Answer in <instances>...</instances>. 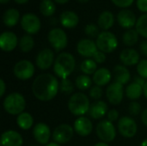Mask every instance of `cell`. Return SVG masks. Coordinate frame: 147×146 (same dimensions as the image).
Segmentation results:
<instances>
[{
    "label": "cell",
    "mask_w": 147,
    "mask_h": 146,
    "mask_svg": "<svg viewBox=\"0 0 147 146\" xmlns=\"http://www.w3.org/2000/svg\"><path fill=\"white\" fill-rule=\"evenodd\" d=\"M143 93V87L134 82L128 84V86L126 88L127 97L130 100H137L140 98Z\"/></svg>",
    "instance_id": "4316f807"
},
{
    "label": "cell",
    "mask_w": 147,
    "mask_h": 146,
    "mask_svg": "<svg viewBox=\"0 0 147 146\" xmlns=\"http://www.w3.org/2000/svg\"><path fill=\"white\" fill-rule=\"evenodd\" d=\"M48 41L52 47L56 51L59 52L65 49L68 43L67 35L61 28H53L47 35Z\"/></svg>",
    "instance_id": "52a82bcc"
},
{
    "label": "cell",
    "mask_w": 147,
    "mask_h": 146,
    "mask_svg": "<svg viewBox=\"0 0 147 146\" xmlns=\"http://www.w3.org/2000/svg\"><path fill=\"white\" fill-rule=\"evenodd\" d=\"M6 91V85L3 79L0 80V96H3L4 93Z\"/></svg>",
    "instance_id": "bcb514c9"
},
{
    "label": "cell",
    "mask_w": 147,
    "mask_h": 146,
    "mask_svg": "<svg viewBox=\"0 0 147 146\" xmlns=\"http://www.w3.org/2000/svg\"><path fill=\"white\" fill-rule=\"evenodd\" d=\"M118 131L123 137L130 139L136 135L138 126L134 119L128 116H124L118 121Z\"/></svg>",
    "instance_id": "30bf717a"
},
{
    "label": "cell",
    "mask_w": 147,
    "mask_h": 146,
    "mask_svg": "<svg viewBox=\"0 0 147 146\" xmlns=\"http://www.w3.org/2000/svg\"><path fill=\"white\" fill-rule=\"evenodd\" d=\"M16 3H19V4H23L25 3H27L28 0H14Z\"/></svg>",
    "instance_id": "681fc988"
},
{
    "label": "cell",
    "mask_w": 147,
    "mask_h": 146,
    "mask_svg": "<svg viewBox=\"0 0 147 146\" xmlns=\"http://www.w3.org/2000/svg\"><path fill=\"white\" fill-rule=\"evenodd\" d=\"M108 105L103 101H96L90 105L89 114L94 120L102 119L108 113Z\"/></svg>",
    "instance_id": "44dd1931"
},
{
    "label": "cell",
    "mask_w": 147,
    "mask_h": 146,
    "mask_svg": "<svg viewBox=\"0 0 147 146\" xmlns=\"http://www.w3.org/2000/svg\"><path fill=\"white\" fill-rule=\"evenodd\" d=\"M14 75L20 80L30 79L34 74V66L32 62L23 59L18 61L14 66Z\"/></svg>",
    "instance_id": "ba28073f"
},
{
    "label": "cell",
    "mask_w": 147,
    "mask_h": 146,
    "mask_svg": "<svg viewBox=\"0 0 147 146\" xmlns=\"http://www.w3.org/2000/svg\"><path fill=\"white\" fill-rule=\"evenodd\" d=\"M89 93H90V96L92 99H94V100H99V99L102 98V94H103V91H102V87L96 85V86H93V87L90 88Z\"/></svg>",
    "instance_id": "74e56055"
},
{
    "label": "cell",
    "mask_w": 147,
    "mask_h": 146,
    "mask_svg": "<svg viewBox=\"0 0 147 146\" xmlns=\"http://www.w3.org/2000/svg\"><path fill=\"white\" fill-rule=\"evenodd\" d=\"M59 90L58 79L50 73H43L36 77L32 84L34 97L42 102L53 100Z\"/></svg>",
    "instance_id": "6da1fadb"
},
{
    "label": "cell",
    "mask_w": 147,
    "mask_h": 146,
    "mask_svg": "<svg viewBox=\"0 0 147 146\" xmlns=\"http://www.w3.org/2000/svg\"><path fill=\"white\" fill-rule=\"evenodd\" d=\"M21 25L23 30L28 33V34H37L41 27L39 17L32 13H27L22 17Z\"/></svg>",
    "instance_id": "8fae6325"
},
{
    "label": "cell",
    "mask_w": 147,
    "mask_h": 146,
    "mask_svg": "<svg viewBox=\"0 0 147 146\" xmlns=\"http://www.w3.org/2000/svg\"><path fill=\"white\" fill-rule=\"evenodd\" d=\"M138 9L144 13H147V0H137Z\"/></svg>",
    "instance_id": "7bdbcfd3"
},
{
    "label": "cell",
    "mask_w": 147,
    "mask_h": 146,
    "mask_svg": "<svg viewBox=\"0 0 147 146\" xmlns=\"http://www.w3.org/2000/svg\"><path fill=\"white\" fill-rule=\"evenodd\" d=\"M74 83L68 78L61 79V82L59 83V91L65 95H70L74 90Z\"/></svg>",
    "instance_id": "e575fe53"
},
{
    "label": "cell",
    "mask_w": 147,
    "mask_h": 146,
    "mask_svg": "<svg viewBox=\"0 0 147 146\" xmlns=\"http://www.w3.org/2000/svg\"><path fill=\"white\" fill-rule=\"evenodd\" d=\"M16 35L9 31H5L0 35V47L4 52H11L17 46Z\"/></svg>",
    "instance_id": "ac0fdd59"
},
{
    "label": "cell",
    "mask_w": 147,
    "mask_h": 146,
    "mask_svg": "<svg viewBox=\"0 0 147 146\" xmlns=\"http://www.w3.org/2000/svg\"><path fill=\"white\" fill-rule=\"evenodd\" d=\"M146 79H145V78H143L142 77H140V76H136L135 77H134V83H138V84H140V86H142L143 88H144V86H145V84L146 83Z\"/></svg>",
    "instance_id": "ee69618b"
},
{
    "label": "cell",
    "mask_w": 147,
    "mask_h": 146,
    "mask_svg": "<svg viewBox=\"0 0 147 146\" xmlns=\"http://www.w3.org/2000/svg\"><path fill=\"white\" fill-rule=\"evenodd\" d=\"M19 18H20V14L16 9H9L6 10L3 16L4 25L9 28L16 26L19 21Z\"/></svg>",
    "instance_id": "484cf974"
},
{
    "label": "cell",
    "mask_w": 147,
    "mask_h": 146,
    "mask_svg": "<svg viewBox=\"0 0 147 146\" xmlns=\"http://www.w3.org/2000/svg\"><path fill=\"white\" fill-rule=\"evenodd\" d=\"M128 111L129 114L133 116H137L140 114V111H141V106L139 102H133L129 104L128 107Z\"/></svg>",
    "instance_id": "f35d334b"
},
{
    "label": "cell",
    "mask_w": 147,
    "mask_h": 146,
    "mask_svg": "<svg viewBox=\"0 0 147 146\" xmlns=\"http://www.w3.org/2000/svg\"><path fill=\"white\" fill-rule=\"evenodd\" d=\"M9 0H0V2H1V3L2 4H4V3H6L7 2H9Z\"/></svg>",
    "instance_id": "11a10c76"
},
{
    "label": "cell",
    "mask_w": 147,
    "mask_h": 146,
    "mask_svg": "<svg viewBox=\"0 0 147 146\" xmlns=\"http://www.w3.org/2000/svg\"><path fill=\"white\" fill-rule=\"evenodd\" d=\"M119 119V113L115 109H111L108 112V120L111 122L116 121Z\"/></svg>",
    "instance_id": "b9f144b4"
},
{
    "label": "cell",
    "mask_w": 147,
    "mask_h": 146,
    "mask_svg": "<svg viewBox=\"0 0 147 146\" xmlns=\"http://www.w3.org/2000/svg\"><path fill=\"white\" fill-rule=\"evenodd\" d=\"M96 43L97 48L105 53H110L114 52L118 46V40L116 36L109 31H103L100 33L96 38Z\"/></svg>",
    "instance_id": "5b68a950"
},
{
    "label": "cell",
    "mask_w": 147,
    "mask_h": 146,
    "mask_svg": "<svg viewBox=\"0 0 147 146\" xmlns=\"http://www.w3.org/2000/svg\"><path fill=\"white\" fill-rule=\"evenodd\" d=\"M93 58V60L96 62V63H98V64H102L106 61V54L105 52L98 50L95 54L94 56L92 57Z\"/></svg>",
    "instance_id": "ab89813d"
},
{
    "label": "cell",
    "mask_w": 147,
    "mask_h": 146,
    "mask_svg": "<svg viewBox=\"0 0 147 146\" xmlns=\"http://www.w3.org/2000/svg\"><path fill=\"white\" fill-rule=\"evenodd\" d=\"M137 71L139 76L147 79V59H142L137 65Z\"/></svg>",
    "instance_id": "8d00e7d4"
},
{
    "label": "cell",
    "mask_w": 147,
    "mask_h": 146,
    "mask_svg": "<svg viewBox=\"0 0 147 146\" xmlns=\"http://www.w3.org/2000/svg\"><path fill=\"white\" fill-rule=\"evenodd\" d=\"M97 22H98L99 28L107 31L108 29L112 28L114 25V22H115L114 15L110 11L105 10L102 13H101V15H99Z\"/></svg>",
    "instance_id": "d4e9b609"
},
{
    "label": "cell",
    "mask_w": 147,
    "mask_h": 146,
    "mask_svg": "<svg viewBox=\"0 0 147 146\" xmlns=\"http://www.w3.org/2000/svg\"><path fill=\"white\" fill-rule=\"evenodd\" d=\"M134 0H112V2L120 8H127L132 5Z\"/></svg>",
    "instance_id": "60d3db41"
},
{
    "label": "cell",
    "mask_w": 147,
    "mask_h": 146,
    "mask_svg": "<svg viewBox=\"0 0 147 146\" xmlns=\"http://www.w3.org/2000/svg\"><path fill=\"white\" fill-rule=\"evenodd\" d=\"M117 21L121 27L128 29H131L137 23L134 13L129 9L121 10L117 15Z\"/></svg>",
    "instance_id": "d6986e66"
},
{
    "label": "cell",
    "mask_w": 147,
    "mask_h": 146,
    "mask_svg": "<svg viewBox=\"0 0 147 146\" xmlns=\"http://www.w3.org/2000/svg\"><path fill=\"white\" fill-rule=\"evenodd\" d=\"M33 136L34 139L40 145H47L51 137L49 126L45 123H38L33 129Z\"/></svg>",
    "instance_id": "9a60e30c"
},
{
    "label": "cell",
    "mask_w": 147,
    "mask_h": 146,
    "mask_svg": "<svg viewBox=\"0 0 147 146\" xmlns=\"http://www.w3.org/2000/svg\"><path fill=\"white\" fill-rule=\"evenodd\" d=\"M92 80L87 75H80L75 80L76 87L80 90H86L91 87Z\"/></svg>",
    "instance_id": "d6a6232c"
},
{
    "label": "cell",
    "mask_w": 147,
    "mask_h": 146,
    "mask_svg": "<svg viewBox=\"0 0 147 146\" xmlns=\"http://www.w3.org/2000/svg\"><path fill=\"white\" fill-rule=\"evenodd\" d=\"M94 146H109L107 143H104V142H99L97 144H96Z\"/></svg>",
    "instance_id": "f907efd6"
},
{
    "label": "cell",
    "mask_w": 147,
    "mask_h": 146,
    "mask_svg": "<svg viewBox=\"0 0 147 146\" xmlns=\"http://www.w3.org/2000/svg\"><path fill=\"white\" fill-rule=\"evenodd\" d=\"M74 128H72L68 124L59 125L53 132L52 137L55 143L57 144H66L73 137Z\"/></svg>",
    "instance_id": "9c48e42d"
},
{
    "label": "cell",
    "mask_w": 147,
    "mask_h": 146,
    "mask_svg": "<svg viewBox=\"0 0 147 146\" xmlns=\"http://www.w3.org/2000/svg\"><path fill=\"white\" fill-rule=\"evenodd\" d=\"M124 89L123 85L119 83H113L108 86L106 89V96L109 102L113 105H119L123 99Z\"/></svg>",
    "instance_id": "7c38bea8"
},
{
    "label": "cell",
    "mask_w": 147,
    "mask_h": 146,
    "mask_svg": "<svg viewBox=\"0 0 147 146\" xmlns=\"http://www.w3.org/2000/svg\"><path fill=\"white\" fill-rule=\"evenodd\" d=\"M4 110L11 115H19L26 108V101L22 95L17 92L8 95L3 100Z\"/></svg>",
    "instance_id": "277c9868"
},
{
    "label": "cell",
    "mask_w": 147,
    "mask_h": 146,
    "mask_svg": "<svg viewBox=\"0 0 147 146\" xmlns=\"http://www.w3.org/2000/svg\"><path fill=\"white\" fill-rule=\"evenodd\" d=\"M54 1L59 4H64V3H66L67 2H69V0H54Z\"/></svg>",
    "instance_id": "c3c4849f"
},
{
    "label": "cell",
    "mask_w": 147,
    "mask_h": 146,
    "mask_svg": "<svg viewBox=\"0 0 147 146\" xmlns=\"http://www.w3.org/2000/svg\"><path fill=\"white\" fill-rule=\"evenodd\" d=\"M56 6L52 0H44L40 4V11L45 16H50L54 14Z\"/></svg>",
    "instance_id": "1f68e13d"
},
{
    "label": "cell",
    "mask_w": 147,
    "mask_h": 146,
    "mask_svg": "<svg viewBox=\"0 0 147 146\" xmlns=\"http://www.w3.org/2000/svg\"><path fill=\"white\" fill-rule=\"evenodd\" d=\"M73 128H74V131L79 136L87 137L91 133L92 129H93V125L90 119L81 116V117H78L74 121Z\"/></svg>",
    "instance_id": "2e32d148"
},
{
    "label": "cell",
    "mask_w": 147,
    "mask_h": 146,
    "mask_svg": "<svg viewBox=\"0 0 147 146\" xmlns=\"http://www.w3.org/2000/svg\"><path fill=\"white\" fill-rule=\"evenodd\" d=\"M114 77L116 83H119L122 85L128 83L131 78V74L129 70L121 65H115L114 68Z\"/></svg>",
    "instance_id": "7402d4cb"
},
{
    "label": "cell",
    "mask_w": 147,
    "mask_h": 146,
    "mask_svg": "<svg viewBox=\"0 0 147 146\" xmlns=\"http://www.w3.org/2000/svg\"><path fill=\"white\" fill-rule=\"evenodd\" d=\"M90 105L89 97L81 92L73 94L68 102L69 111L75 116H83L84 114L89 113Z\"/></svg>",
    "instance_id": "3957f363"
},
{
    "label": "cell",
    "mask_w": 147,
    "mask_h": 146,
    "mask_svg": "<svg viewBox=\"0 0 147 146\" xmlns=\"http://www.w3.org/2000/svg\"><path fill=\"white\" fill-rule=\"evenodd\" d=\"M120 59L127 66H133L140 62L139 52L133 48H127L121 51L120 54Z\"/></svg>",
    "instance_id": "ffe728a7"
},
{
    "label": "cell",
    "mask_w": 147,
    "mask_h": 146,
    "mask_svg": "<svg viewBox=\"0 0 147 146\" xmlns=\"http://www.w3.org/2000/svg\"><path fill=\"white\" fill-rule=\"evenodd\" d=\"M97 137L104 143L112 142L116 137V129L113 122L109 120H103L99 122L96 127Z\"/></svg>",
    "instance_id": "8992f818"
},
{
    "label": "cell",
    "mask_w": 147,
    "mask_h": 146,
    "mask_svg": "<svg viewBox=\"0 0 147 146\" xmlns=\"http://www.w3.org/2000/svg\"><path fill=\"white\" fill-rule=\"evenodd\" d=\"M75 66L76 60L73 55L69 52H61L55 59L53 71L57 77L65 79L73 72Z\"/></svg>",
    "instance_id": "7a4b0ae2"
},
{
    "label": "cell",
    "mask_w": 147,
    "mask_h": 146,
    "mask_svg": "<svg viewBox=\"0 0 147 146\" xmlns=\"http://www.w3.org/2000/svg\"><path fill=\"white\" fill-rule=\"evenodd\" d=\"M46 146H60L59 144H57V143H50V144H48V145H47Z\"/></svg>",
    "instance_id": "f5cc1de1"
},
{
    "label": "cell",
    "mask_w": 147,
    "mask_h": 146,
    "mask_svg": "<svg viewBox=\"0 0 147 146\" xmlns=\"http://www.w3.org/2000/svg\"><path fill=\"white\" fill-rule=\"evenodd\" d=\"M122 40L126 46H134L139 40V33L136 29H128L127 32L124 33L122 36Z\"/></svg>",
    "instance_id": "f1b7e54d"
},
{
    "label": "cell",
    "mask_w": 147,
    "mask_h": 146,
    "mask_svg": "<svg viewBox=\"0 0 147 146\" xmlns=\"http://www.w3.org/2000/svg\"><path fill=\"white\" fill-rule=\"evenodd\" d=\"M97 49L96 43L90 39H83L79 40L77 45L78 52L84 58L93 57L94 54L98 51Z\"/></svg>",
    "instance_id": "5bb4252c"
},
{
    "label": "cell",
    "mask_w": 147,
    "mask_h": 146,
    "mask_svg": "<svg viewBox=\"0 0 147 146\" xmlns=\"http://www.w3.org/2000/svg\"><path fill=\"white\" fill-rule=\"evenodd\" d=\"M143 91H144V95H145V96L146 97V99H147V82H146V83L145 84L144 88H143Z\"/></svg>",
    "instance_id": "816d5d0a"
},
{
    "label": "cell",
    "mask_w": 147,
    "mask_h": 146,
    "mask_svg": "<svg viewBox=\"0 0 147 146\" xmlns=\"http://www.w3.org/2000/svg\"><path fill=\"white\" fill-rule=\"evenodd\" d=\"M141 120H142V122L143 124L147 126V108L145 109L143 112H142V114H141Z\"/></svg>",
    "instance_id": "7dc6e473"
},
{
    "label": "cell",
    "mask_w": 147,
    "mask_h": 146,
    "mask_svg": "<svg viewBox=\"0 0 147 146\" xmlns=\"http://www.w3.org/2000/svg\"><path fill=\"white\" fill-rule=\"evenodd\" d=\"M136 30L142 37L147 39V13L142 15L137 21Z\"/></svg>",
    "instance_id": "836d02e7"
},
{
    "label": "cell",
    "mask_w": 147,
    "mask_h": 146,
    "mask_svg": "<svg viewBox=\"0 0 147 146\" xmlns=\"http://www.w3.org/2000/svg\"><path fill=\"white\" fill-rule=\"evenodd\" d=\"M140 51H141L142 54L147 57V40L142 41V43L140 44Z\"/></svg>",
    "instance_id": "f6af8a7d"
},
{
    "label": "cell",
    "mask_w": 147,
    "mask_h": 146,
    "mask_svg": "<svg viewBox=\"0 0 147 146\" xmlns=\"http://www.w3.org/2000/svg\"><path fill=\"white\" fill-rule=\"evenodd\" d=\"M81 71L87 76L94 75V73L97 71V65L93 59H87L84 60L81 64Z\"/></svg>",
    "instance_id": "4dcf8cb0"
},
{
    "label": "cell",
    "mask_w": 147,
    "mask_h": 146,
    "mask_svg": "<svg viewBox=\"0 0 147 146\" xmlns=\"http://www.w3.org/2000/svg\"><path fill=\"white\" fill-rule=\"evenodd\" d=\"M36 65L40 70L49 69L53 64H54V53L51 49L45 48L41 50L36 57Z\"/></svg>",
    "instance_id": "4fadbf2b"
},
{
    "label": "cell",
    "mask_w": 147,
    "mask_h": 146,
    "mask_svg": "<svg viewBox=\"0 0 147 146\" xmlns=\"http://www.w3.org/2000/svg\"><path fill=\"white\" fill-rule=\"evenodd\" d=\"M111 72L107 68L98 69L93 75V82L96 85L102 87L107 85L111 80Z\"/></svg>",
    "instance_id": "603a6c76"
},
{
    "label": "cell",
    "mask_w": 147,
    "mask_h": 146,
    "mask_svg": "<svg viewBox=\"0 0 147 146\" xmlns=\"http://www.w3.org/2000/svg\"><path fill=\"white\" fill-rule=\"evenodd\" d=\"M16 123L18 126L22 130H28L34 125V119L32 115L28 113L23 112L17 116Z\"/></svg>",
    "instance_id": "83f0119b"
},
{
    "label": "cell",
    "mask_w": 147,
    "mask_h": 146,
    "mask_svg": "<svg viewBox=\"0 0 147 146\" xmlns=\"http://www.w3.org/2000/svg\"><path fill=\"white\" fill-rule=\"evenodd\" d=\"M60 22L63 27L66 28H75L79 22L78 15L73 11H64L60 15Z\"/></svg>",
    "instance_id": "cb8c5ba5"
},
{
    "label": "cell",
    "mask_w": 147,
    "mask_h": 146,
    "mask_svg": "<svg viewBox=\"0 0 147 146\" xmlns=\"http://www.w3.org/2000/svg\"><path fill=\"white\" fill-rule=\"evenodd\" d=\"M78 1L82 2V3H87V2H88V1H90V0H78Z\"/></svg>",
    "instance_id": "9f6ffc18"
},
{
    "label": "cell",
    "mask_w": 147,
    "mask_h": 146,
    "mask_svg": "<svg viewBox=\"0 0 147 146\" xmlns=\"http://www.w3.org/2000/svg\"><path fill=\"white\" fill-rule=\"evenodd\" d=\"M43 1H44V0H43Z\"/></svg>",
    "instance_id": "6f0895ef"
},
{
    "label": "cell",
    "mask_w": 147,
    "mask_h": 146,
    "mask_svg": "<svg viewBox=\"0 0 147 146\" xmlns=\"http://www.w3.org/2000/svg\"><path fill=\"white\" fill-rule=\"evenodd\" d=\"M84 32H85L86 35L90 37V38H96V37L97 38L98 35L100 34L98 27L94 23H90V24L86 25Z\"/></svg>",
    "instance_id": "d590c367"
},
{
    "label": "cell",
    "mask_w": 147,
    "mask_h": 146,
    "mask_svg": "<svg viewBox=\"0 0 147 146\" xmlns=\"http://www.w3.org/2000/svg\"><path fill=\"white\" fill-rule=\"evenodd\" d=\"M23 144V139L22 135L13 130L4 132L1 136L2 146H22Z\"/></svg>",
    "instance_id": "e0dca14e"
},
{
    "label": "cell",
    "mask_w": 147,
    "mask_h": 146,
    "mask_svg": "<svg viewBox=\"0 0 147 146\" xmlns=\"http://www.w3.org/2000/svg\"><path fill=\"white\" fill-rule=\"evenodd\" d=\"M18 45L21 51H22L23 52H28L33 49L34 46V40L31 35L26 34L20 39Z\"/></svg>",
    "instance_id": "f546056e"
},
{
    "label": "cell",
    "mask_w": 147,
    "mask_h": 146,
    "mask_svg": "<svg viewBox=\"0 0 147 146\" xmlns=\"http://www.w3.org/2000/svg\"><path fill=\"white\" fill-rule=\"evenodd\" d=\"M140 146H147V139H145V140L141 143Z\"/></svg>",
    "instance_id": "db71d44e"
}]
</instances>
